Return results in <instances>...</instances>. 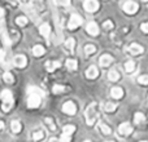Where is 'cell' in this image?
Segmentation results:
<instances>
[{"mask_svg":"<svg viewBox=\"0 0 148 142\" xmlns=\"http://www.w3.org/2000/svg\"><path fill=\"white\" fill-rule=\"evenodd\" d=\"M43 98V92L38 87H30L27 89V107L29 109H36L40 105Z\"/></svg>","mask_w":148,"mask_h":142,"instance_id":"6da1fadb","label":"cell"},{"mask_svg":"<svg viewBox=\"0 0 148 142\" xmlns=\"http://www.w3.org/2000/svg\"><path fill=\"white\" fill-rule=\"evenodd\" d=\"M84 116H86V123L88 125H94L95 122L97 120L99 116V111H97V103H91L84 111Z\"/></svg>","mask_w":148,"mask_h":142,"instance_id":"7a4b0ae2","label":"cell"},{"mask_svg":"<svg viewBox=\"0 0 148 142\" xmlns=\"http://www.w3.org/2000/svg\"><path fill=\"white\" fill-rule=\"evenodd\" d=\"M0 98H1V101H3V106H1L3 111L8 112L13 106V94H12V92H10L9 89H4V91L0 93Z\"/></svg>","mask_w":148,"mask_h":142,"instance_id":"3957f363","label":"cell"},{"mask_svg":"<svg viewBox=\"0 0 148 142\" xmlns=\"http://www.w3.org/2000/svg\"><path fill=\"white\" fill-rule=\"evenodd\" d=\"M75 132V127L72 124H68L65 125L64 128H62V136L61 138L62 140H65L66 142H70V140H72V135Z\"/></svg>","mask_w":148,"mask_h":142,"instance_id":"277c9868","label":"cell"},{"mask_svg":"<svg viewBox=\"0 0 148 142\" xmlns=\"http://www.w3.org/2000/svg\"><path fill=\"white\" fill-rule=\"evenodd\" d=\"M82 22H83V20H82L81 16L72 14V17H70V20H69V23H68V27H69L70 30H75V28H78L79 26L82 25Z\"/></svg>","mask_w":148,"mask_h":142,"instance_id":"5b68a950","label":"cell"},{"mask_svg":"<svg viewBox=\"0 0 148 142\" xmlns=\"http://www.w3.org/2000/svg\"><path fill=\"white\" fill-rule=\"evenodd\" d=\"M83 8H84V10H87L88 13H94L99 9V1H97V0H84Z\"/></svg>","mask_w":148,"mask_h":142,"instance_id":"8992f818","label":"cell"},{"mask_svg":"<svg viewBox=\"0 0 148 142\" xmlns=\"http://www.w3.org/2000/svg\"><path fill=\"white\" fill-rule=\"evenodd\" d=\"M62 111H64L66 115H70V116H72V115H74L77 112V106L74 105V102L68 101L62 105Z\"/></svg>","mask_w":148,"mask_h":142,"instance_id":"52a82bcc","label":"cell"},{"mask_svg":"<svg viewBox=\"0 0 148 142\" xmlns=\"http://www.w3.org/2000/svg\"><path fill=\"white\" fill-rule=\"evenodd\" d=\"M122 8H123V12L125 13H127V14H134V13L138 10L139 7L135 1H126Z\"/></svg>","mask_w":148,"mask_h":142,"instance_id":"ba28073f","label":"cell"},{"mask_svg":"<svg viewBox=\"0 0 148 142\" xmlns=\"http://www.w3.org/2000/svg\"><path fill=\"white\" fill-rule=\"evenodd\" d=\"M13 64H14V66L18 67V69H23V67L26 66V64H27V58H26L23 54H18V56H16L14 58H13Z\"/></svg>","mask_w":148,"mask_h":142,"instance_id":"9c48e42d","label":"cell"},{"mask_svg":"<svg viewBox=\"0 0 148 142\" xmlns=\"http://www.w3.org/2000/svg\"><path fill=\"white\" fill-rule=\"evenodd\" d=\"M127 52L130 54H133V56H138V54H142L144 52V48L142 45H139V44L136 43H133L130 47L127 48Z\"/></svg>","mask_w":148,"mask_h":142,"instance_id":"30bf717a","label":"cell"},{"mask_svg":"<svg viewBox=\"0 0 148 142\" xmlns=\"http://www.w3.org/2000/svg\"><path fill=\"white\" fill-rule=\"evenodd\" d=\"M118 133L122 136H129L133 133V127L130 125V123H122L118 128Z\"/></svg>","mask_w":148,"mask_h":142,"instance_id":"8fae6325","label":"cell"},{"mask_svg":"<svg viewBox=\"0 0 148 142\" xmlns=\"http://www.w3.org/2000/svg\"><path fill=\"white\" fill-rule=\"evenodd\" d=\"M86 31L90 34V35L96 36V35H99V26H97V23H95V22H88L86 26Z\"/></svg>","mask_w":148,"mask_h":142,"instance_id":"7c38bea8","label":"cell"},{"mask_svg":"<svg viewBox=\"0 0 148 142\" xmlns=\"http://www.w3.org/2000/svg\"><path fill=\"white\" fill-rule=\"evenodd\" d=\"M113 62V57L110 54H103L99 58V64L101 67H108Z\"/></svg>","mask_w":148,"mask_h":142,"instance_id":"4fadbf2b","label":"cell"},{"mask_svg":"<svg viewBox=\"0 0 148 142\" xmlns=\"http://www.w3.org/2000/svg\"><path fill=\"white\" fill-rule=\"evenodd\" d=\"M39 32H40L42 36H44L46 39H48L49 35H51V26H49L48 23H43V25H40V27H39Z\"/></svg>","mask_w":148,"mask_h":142,"instance_id":"5bb4252c","label":"cell"},{"mask_svg":"<svg viewBox=\"0 0 148 142\" xmlns=\"http://www.w3.org/2000/svg\"><path fill=\"white\" fill-rule=\"evenodd\" d=\"M110 96L116 99L122 98L123 97V89L121 88V87H113V88L110 89Z\"/></svg>","mask_w":148,"mask_h":142,"instance_id":"9a60e30c","label":"cell"},{"mask_svg":"<svg viewBox=\"0 0 148 142\" xmlns=\"http://www.w3.org/2000/svg\"><path fill=\"white\" fill-rule=\"evenodd\" d=\"M97 75H99V71H97L96 66H90L86 70V76L88 79H95V78H97Z\"/></svg>","mask_w":148,"mask_h":142,"instance_id":"2e32d148","label":"cell"},{"mask_svg":"<svg viewBox=\"0 0 148 142\" xmlns=\"http://www.w3.org/2000/svg\"><path fill=\"white\" fill-rule=\"evenodd\" d=\"M60 66H61V64H60L59 61H48L46 64V69H47V71H49V72H52V71H55L56 69H59Z\"/></svg>","mask_w":148,"mask_h":142,"instance_id":"e0dca14e","label":"cell"},{"mask_svg":"<svg viewBox=\"0 0 148 142\" xmlns=\"http://www.w3.org/2000/svg\"><path fill=\"white\" fill-rule=\"evenodd\" d=\"M33 53L35 57H42L44 53H46V51H44V47L42 45H35L33 48Z\"/></svg>","mask_w":148,"mask_h":142,"instance_id":"ac0fdd59","label":"cell"},{"mask_svg":"<svg viewBox=\"0 0 148 142\" xmlns=\"http://www.w3.org/2000/svg\"><path fill=\"white\" fill-rule=\"evenodd\" d=\"M66 91H68V88L64 85H61V84H56V85H53V88H52V92H53L55 94H61Z\"/></svg>","mask_w":148,"mask_h":142,"instance_id":"d6986e66","label":"cell"},{"mask_svg":"<svg viewBox=\"0 0 148 142\" xmlns=\"http://www.w3.org/2000/svg\"><path fill=\"white\" fill-rule=\"evenodd\" d=\"M108 79H109L110 81H117L118 79H120V72L114 69L110 70L109 72H108Z\"/></svg>","mask_w":148,"mask_h":142,"instance_id":"ffe728a7","label":"cell"},{"mask_svg":"<svg viewBox=\"0 0 148 142\" xmlns=\"http://www.w3.org/2000/svg\"><path fill=\"white\" fill-rule=\"evenodd\" d=\"M44 136H46V133H44L43 129L35 131V132L33 133V140H34V141H42V140L44 138Z\"/></svg>","mask_w":148,"mask_h":142,"instance_id":"44dd1931","label":"cell"},{"mask_svg":"<svg viewBox=\"0 0 148 142\" xmlns=\"http://www.w3.org/2000/svg\"><path fill=\"white\" fill-rule=\"evenodd\" d=\"M10 128H12V131L14 133H20L21 129H22V125H21V123L18 122V120H13V122L10 123Z\"/></svg>","mask_w":148,"mask_h":142,"instance_id":"7402d4cb","label":"cell"},{"mask_svg":"<svg viewBox=\"0 0 148 142\" xmlns=\"http://www.w3.org/2000/svg\"><path fill=\"white\" fill-rule=\"evenodd\" d=\"M144 122H146V116L142 112H136L135 116H134V123L135 124H143Z\"/></svg>","mask_w":148,"mask_h":142,"instance_id":"603a6c76","label":"cell"},{"mask_svg":"<svg viewBox=\"0 0 148 142\" xmlns=\"http://www.w3.org/2000/svg\"><path fill=\"white\" fill-rule=\"evenodd\" d=\"M66 67L69 69L70 71H75L78 69V64H77L75 60H66Z\"/></svg>","mask_w":148,"mask_h":142,"instance_id":"cb8c5ba5","label":"cell"},{"mask_svg":"<svg viewBox=\"0 0 148 142\" xmlns=\"http://www.w3.org/2000/svg\"><path fill=\"white\" fill-rule=\"evenodd\" d=\"M134 70H135V62H134V61L125 62V71H126V72L130 74V72H133Z\"/></svg>","mask_w":148,"mask_h":142,"instance_id":"d4e9b609","label":"cell"},{"mask_svg":"<svg viewBox=\"0 0 148 142\" xmlns=\"http://www.w3.org/2000/svg\"><path fill=\"white\" fill-rule=\"evenodd\" d=\"M99 128H100V131L103 132V135H107L108 136V135H110V133H112V129H110V128L108 127L105 123H103V122L99 124Z\"/></svg>","mask_w":148,"mask_h":142,"instance_id":"484cf974","label":"cell"},{"mask_svg":"<svg viewBox=\"0 0 148 142\" xmlns=\"http://www.w3.org/2000/svg\"><path fill=\"white\" fill-rule=\"evenodd\" d=\"M116 109H117V105L113 103V102H107V103L104 105V110L107 112H113Z\"/></svg>","mask_w":148,"mask_h":142,"instance_id":"4316f807","label":"cell"},{"mask_svg":"<svg viewBox=\"0 0 148 142\" xmlns=\"http://www.w3.org/2000/svg\"><path fill=\"white\" fill-rule=\"evenodd\" d=\"M95 52H96V47L92 45V44H87L86 47H84V53L88 54V56H91V54H94Z\"/></svg>","mask_w":148,"mask_h":142,"instance_id":"83f0119b","label":"cell"},{"mask_svg":"<svg viewBox=\"0 0 148 142\" xmlns=\"http://www.w3.org/2000/svg\"><path fill=\"white\" fill-rule=\"evenodd\" d=\"M74 47H75V40H74V39H68L66 41H65V48L68 49V51H70L72 52L73 49H74Z\"/></svg>","mask_w":148,"mask_h":142,"instance_id":"f1b7e54d","label":"cell"},{"mask_svg":"<svg viewBox=\"0 0 148 142\" xmlns=\"http://www.w3.org/2000/svg\"><path fill=\"white\" fill-rule=\"evenodd\" d=\"M27 18L25 17V16H20V17L16 18V23H17L18 26H26L27 25Z\"/></svg>","mask_w":148,"mask_h":142,"instance_id":"f546056e","label":"cell"},{"mask_svg":"<svg viewBox=\"0 0 148 142\" xmlns=\"http://www.w3.org/2000/svg\"><path fill=\"white\" fill-rule=\"evenodd\" d=\"M3 78H4V81L8 84H13V81H14V78H13V75L10 72H4V75H3Z\"/></svg>","mask_w":148,"mask_h":142,"instance_id":"4dcf8cb0","label":"cell"},{"mask_svg":"<svg viewBox=\"0 0 148 142\" xmlns=\"http://www.w3.org/2000/svg\"><path fill=\"white\" fill-rule=\"evenodd\" d=\"M55 3L60 7H69L70 5V0H55Z\"/></svg>","mask_w":148,"mask_h":142,"instance_id":"1f68e13d","label":"cell"},{"mask_svg":"<svg viewBox=\"0 0 148 142\" xmlns=\"http://www.w3.org/2000/svg\"><path fill=\"white\" fill-rule=\"evenodd\" d=\"M44 122L47 123V124H48V128L51 131H56V127H55V123H53V120L51 119V118H46V120H44Z\"/></svg>","mask_w":148,"mask_h":142,"instance_id":"d6a6232c","label":"cell"},{"mask_svg":"<svg viewBox=\"0 0 148 142\" xmlns=\"http://www.w3.org/2000/svg\"><path fill=\"white\" fill-rule=\"evenodd\" d=\"M138 83L139 84H143V85L148 84V75H140L138 78Z\"/></svg>","mask_w":148,"mask_h":142,"instance_id":"836d02e7","label":"cell"},{"mask_svg":"<svg viewBox=\"0 0 148 142\" xmlns=\"http://www.w3.org/2000/svg\"><path fill=\"white\" fill-rule=\"evenodd\" d=\"M103 27H104L105 30H112V28H113V22H112V21H109V20L105 21V22L103 23Z\"/></svg>","mask_w":148,"mask_h":142,"instance_id":"e575fe53","label":"cell"},{"mask_svg":"<svg viewBox=\"0 0 148 142\" xmlns=\"http://www.w3.org/2000/svg\"><path fill=\"white\" fill-rule=\"evenodd\" d=\"M140 30L143 31L144 34H148V22H144L140 25Z\"/></svg>","mask_w":148,"mask_h":142,"instance_id":"d590c367","label":"cell"},{"mask_svg":"<svg viewBox=\"0 0 148 142\" xmlns=\"http://www.w3.org/2000/svg\"><path fill=\"white\" fill-rule=\"evenodd\" d=\"M48 142H66V141L62 140V138H51Z\"/></svg>","mask_w":148,"mask_h":142,"instance_id":"8d00e7d4","label":"cell"},{"mask_svg":"<svg viewBox=\"0 0 148 142\" xmlns=\"http://www.w3.org/2000/svg\"><path fill=\"white\" fill-rule=\"evenodd\" d=\"M3 128H4V123H3V122H0V132H1V131H3Z\"/></svg>","mask_w":148,"mask_h":142,"instance_id":"74e56055","label":"cell"},{"mask_svg":"<svg viewBox=\"0 0 148 142\" xmlns=\"http://www.w3.org/2000/svg\"><path fill=\"white\" fill-rule=\"evenodd\" d=\"M0 16H3V9L0 8Z\"/></svg>","mask_w":148,"mask_h":142,"instance_id":"f35d334b","label":"cell"},{"mask_svg":"<svg viewBox=\"0 0 148 142\" xmlns=\"http://www.w3.org/2000/svg\"><path fill=\"white\" fill-rule=\"evenodd\" d=\"M18 1H21V3H25V1H26V0H18Z\"/></svg>","mask_w":148,"mask_h":142,"instance_id":"ab89813d","label":"cell"},{"mask_svg":"<svg viewBox=\"0 0 148 142\" xmlns=\"http://www.w3.org/2000/svg\"><path fill=\"white\" fill-rule=\"evenodd\" d=\"M105 142H114V141H105Z\"/></svg>","mask_w":148,"mask_h":142,"instance_id":"60d3db41","label":"cell"},{"mask_svg":"<svg viewBox=\"0 0 148 142\" xmlns=\"http://www.w3.org/2000/svg\"><path fill=\"white\" fill-rule=\"evenodd\" d=\"M142 1H146V3H147V1H148V0H142Z\"/></svg>","mask_w":148,"mask_h":142,"instance_id":"b9f144b4","label":"cell"},{"mask_svg":"<svg viewBox=\"0 0 148 142\" xmlns=\"http://www.w3.org/2000/svg\"><path fill=\"white\" fill-rule=\"evenodd\" d=\"M84 142H91V141H88V140H87V141H84Z\"/></svg>","mask_w":148,"mask_h":142,"instance_id":"7bdbcfd3","label":"cell"},{"mask_svg":"<svg viewBox=\"0 0 148 142\" xmlns=\"http://www.w3.org/2000/svg\"><path fill=\"white\" fill-rule=\"evenodd\" d=\"M142 142H147V141H142Z\"/></svg>","mask_w":148,"mask_h":142,"instance_id":"ee69618b","label":"cell"}]
</instances>
